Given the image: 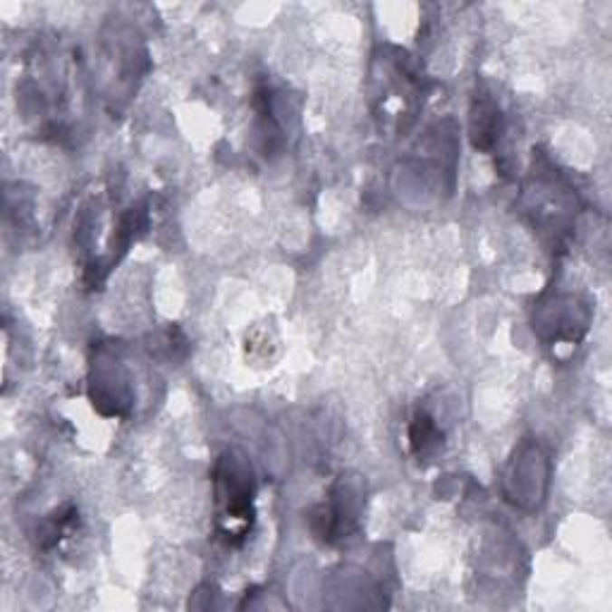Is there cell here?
<instances>
[{
	"label": "cell",
	"instance_id": "3",
	"mask_svg": "<svg viewBox=\"0 0 612 612\" xmlns=\"http://www.w3.org/2000/svg\"><path fill=\"white\" fill-rule=\"evenodd\" d=\"M435 440H440L438 428L433 426V421L428 416H416L412 426V445L416 453H426V447L433 445Z\"/></svg>",
	"mask_w": 612,
	"mask_h": 612
},
{
	"label": "cell",
	"instance_id": "1",
	"mask_svg": "<svg viewBox=\"0 0 612 612\" xmlns=\"http://www.w3.org/2000/svg\"><path fill=\"white\" fill-rule=\"evenodd\" d=\"M252 473L237 459H220L215 469V498H218V524L227 543H240L252 529Z\"/></svg>",
	"mask_w": 612,
	"mask_h": 612
},
{
	"label": "cell",
	"instance_id": "2",
	"mask_svg": "<svg viewBox=\"0 0 612 612\" xmlns=\"http://www.w3.org/2000/svg\"><path fill=\"white\" fill-rule=\"evenodd\" d=\"M500 125V113L495 103L491 100H481L479 110H473V127L472 137L473 144L479 148H488L495 141V134H498Z\"/></svg>",
	"mask_w": 612,
	"mask_h": 612
}]
</instances>
